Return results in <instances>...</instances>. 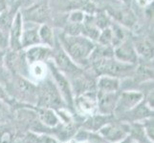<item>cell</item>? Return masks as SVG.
Here are the masks:
<instances>
[{
  "label": "cell",
  "mask_w": 154,
  "mask_h": 143,
  "mask_svg": "<svg viewBox=\"0 0 154 143\" xmlns=\"http://www.w3.org/2000/svg\"><path fill=\"white\" fill-rule=\"evenodd\" d=\"M117 120L118 119H114L111 122L105 124L97 132V134L103 141L109 143H117L124 140L129 136L130 123Z\"/></svg>",
  "instance_id": "7"
},
{
  "label": "cell",
  "mask_w": 154,
  "mask_h": 143,
  "mask_svg": "<svg viewBox=\"0 0 154 143\" xmlns=\"http://www.w3.org/2000/svg\"><path fill=\"white\" fill-rule=\"evenodd\" d=\"M8 48H9L8 36L0 31V51L8 50Z\"/></svg>",
  "instance_id": "29"
},
{
  "label": "cell",
  "mask_w": 154,
  "mask_h": 143,
  "mask_svg": "<svg viewBox=\"0 0 154 143\" xmlns=\"http://www.w3.org/2000/svg\"><path fill=\"white\" fill-rule=\"evenodd\" d=\"M150 116H153V108H151L147 104V102L145 99H143L134 108H132L128 112L120 115L116 119L128 123H134V122H140V121L144 120L147 118H150Z\"/></svg>",
  "instance_id": "13"
},
{
  "label": "cell",
  "mask_w": 154,
  "mask_h": 143,
  "mask_svg": "<svg viewBox=\"0 0 154 143\" xmlns=\"http://www.w3.org/2000/svg\"><path fill=\"white\" fill-rule=\"evenodd\" d=\"M39 39L40 44L53 48L57 41L56 31L51 24H42L39 26Z\"/></svg>",
  "instance_id": "23"
},
{
  "label": "cell",
  "mask_w": 154,
  "mask_h": 143,
  "mask_svg": "<svg viewBox=\"0 0 154 143\" xmlns=\"http://www.w3.org/2000/svg\"><path fill=\"white\" fill-rule=\"evenodd\" d=\"M132 141H133V139L130 136H128L126 137V139H125L124 140H122V141H120V142H117V143H132ZM104 143H109V142H105L104 141Z\"/></svg>",
  "instance_id": "30"
},
{
  "label": "cell",
  "mask_w": 154,
  "mask_h": 143,
  "mask_svg": "<svg viewBox=\"0 0 154 143\" xmlns=\"http://www.w3.org/2000/svg\"><path fill=\"white\" fill-rule=\"evenodd\" d=\"M139 61L153 60V41L147 37L132 39ZM138 61V62H139Z\"/></svg>",
  "instance_id": "19"
},
{
  "label": "cell",
  "mask_w": 154,
  "mask_h": 143,
  "mask_svg": "<svg viewBox=\"0 0 154 143\" xmlns=\"http://www.w3.org/2000/svg\"><path fill=\"white\" fill-rule=\"evenodd\" d=\"M24 21H30L38 25L51 24V9L45 2H38L31 7L20 10Z\"/></svg>",
  "instance_id": "9"
},
{
  "label": "cell",
  "mask_w": 154,
  "mask_h": 143,
  "mask_svg": "<svg viewBox=\"0 0 154 143\" xmlns=\"http://www.w3.org/2000/svg\"><path fill=\"white\" fill-rule=\"evenodd\" d=\"M53 64L56 66L58 71L61 72L63 75H65L67 78H70L73 76H75L79 71H82L83 68L78 66L74 62L69 55L65 52V51L62 49L60 44L58 43L57 40L53 47V57L52 60Z\"/></svg>",
  "instance_id": "8"
},
{
  "label": "cell",
  "mask_w": 154,
  "mask_h": 143,
  "mask_svg": "<svg viewBox=\"0 0 154 143\" xmlns=\"http://www.w3.org/2000/svg\"><path fill=\"white\" fill-rule=\"evenodd\" d=\"M84 17H85V13H84L82 10H73L72 12L68 14L66 21L71 23H76V24H82Z\"/></svg>",
  "instance_id": "28"
},
{
  "label": "cell",
  "mask_w": 154,
  "mask_h": 143,
  "mask_svg": "<svg viewBox=\"0 0 154 143\" xmlns=\"http://www.w3.org/2000/svg\"><path fill=\"white\" fill-rule=\"evenodd\" d=\"M35 114L38 115L39 122L49 129L56 128L61 123L60 116L54 109L35 107Z\"/></svg>",
  "instance_id": "20"
},
{
  "label": "cell",
  "mask_w": 154,
  "mask_h": 143,
  "mask_svg": "<svg viewBox=\"0 0 154 143\" xmlns=\"http://www.w3.org/2000/svg\"><path fill=\"white\" fill-rule=\"evenodd\" d=\"M114 119H116L114 115H102L96 113L93 115L85 118V121L83 122V127L86 132L96 133L102 127L113 121Z\"/></svg>",
  "instance_id": "18"
},
{
  "label": "cell",
  "mask_w": 154,
  "mask_h": 143,
  "mask_svg": "<svg viewBox=\"0 0 154 143\" xmlns=\"http://www.w3.org/2000/svg\"><path fill=\"white\" fill-rule=\"evenodd\" d=\"M47 66H48L49 75L58 92H60L67 109L72 112L74 111V97H75V95H74L70 81L65 75H63L61 72L57 70L52 61L47 62Z\"/></svg>",
  "instance_id": "5"
},
{
  "label": "cell",
  "mask_w": 154,
  "mask_h": 143,
  "mask_svg": "<svg viewBox=\"0 0 154 143\" xmlns=\"http://www.w3.org/2000/svg\"><path fill=\"white\" fill-rule=\"evenodd\" d=\"M15 139V132L9 126L0 125V143H14Z\"/></svg>",
  "instance_id": "25"
},
{
  "label": "cell",
  "mask_w": 154,
  "mask_h": 143,
  "mask_svg": "<svg viewBox=\"0 0 154 143\" xmlns=\"http://www.w3.org/2000/svg\"><path fill=\"white\" fill-rule=\"evenodd\" d=\"M74 111L84 118L98 113L97 91L87 92L74 97Z\"/></svg>",
  "instance_id": "11"
},
{
  "label": "cell",
  "mask_w": 154,
  "mask_h": 143,
  "mask_svg": "<svg viewBox=\"0 0 154 143\" xmlns=\"http://www.w3.org/2000/svg\"><path fill=\"white\" fill-rule=\"evenodd\" d=\"M5 68L10 75H18L29 78L30 64L27 61L24 50H6L4 57Z\"/></svg>",
  "instance_id": "6"
},
{
  "label": "cell",
  "mask_w": 154,
  "mask_h": 143,
  "mask_svg": "<svg viewBox=\"0 0 154 143\" xmlns=\"http://www.w3.org/2000/svg\"><path fill=\"white\" fill-rule=\"evenodd\" d=\"M24 52L29 64L36 62L47 63L48 61H51L53 57V48L42 44L29 47L25 49Z\"/></svg>",
  "instance_id": "15"
},
{
  "label": "cell",
  "mask_w": 154,
  "mask_h": 143,
  "mask_svg": "<svg viewBox=\"0 0 154 143\" xmlns=\"http://www.w3.org/2000/svg\"><path fill=\"white\" fill-rule=\"evenodd\" d=\"M132 143H139V142H137V141H134V140H133V141H132Z\"/></svg>",
  "instance_id": "31"
},
{
  "label": "cell",
  "mask_w": 154,
  "mask_h": 143,
  "mask_svg": "<svg viewBox=\"0 0 154 143\" xmlns=\"http://www.w3.org/2000/svg\"><path fill=\"white\" fill-rule=\"evenodd\" d=\"M23 30V18L21 15L20 10L15 13V16L11 26L9 34H8V42H9V50L19 51L23 50L21 46V35Z\"/></svg>",
  "instance_id": "14"
},
{
  "label": "cell",
  "mask_w": 154,
  "mask_h": 143,
  "mask_svg": "<svg viewBox=\"0 0 154 143\" xmlns=\"http://www.w3.org/2000/svg\"><path fill=\"white\" fill-rule=\"evenodd\" d=\"M144 99V94L138 90H121L118 102L114 111V116L117 118L123 114L134 108Z\"/></svg>",
  "instance_id": "10"
},
{
  "label": "cell",
  "mask_w": 154,
  "mask_h": 143,
  "mask_svg": "<svg viewBox=\"0 0 154 143\" xmlns=\"http://www.w3.org/2000/svg\"><path fill=\"white\" fill-rule=\"evenodd\" d=\"M35 107L54 110L67 108L50 75L38 83V100Z\"/></svg>",
  "instance_id": "4"
},
{
  "label": "cell",
  "mask_w": 154,
  "mask_h": 143,
  "mask_svg": "<svg viewBox=\"0 0 154 143\" xmlns=\"http://www.w3.org/2000/svg\"><path fill=\"white\" fill-rule=\"evenodd\" d=\"M119 92L113 93H98L97 105L98 113L102 115H113L119 98Z\"/></svg>",
  "instance_id": "17"
},
{
  "label": "cell",
  "mask_w": 154,
  "mask_h": 143,
  "mask_svg": "<svg viewBox=\"0 0 154 143\" xmlns=\"http://www.w3.org/2000/svg\"><path fill=\"white\" fill-rule=\"evenodd\" d=\"M11 106L9 103L5 102L4 100L0 99V123L7 122L10 119L12 112H11Z\"/></svg>",
  "instance_id": "27"
},
{
  "label": "cell",
  "mask_w": 154,
  "mask_h": 143,
  "mask_svg": "<svg viewBox=\"0 0 154 143\" xmlns=\"http://www.w3.org/2000/svg\"><path fill=\"white\" fill-rule=\"evenodd\" d=\"M56 37L69 57L82 68H88L89 56L96 42L82 34L69 35L61 30L56 31Z\"/></svg>",
  "instance_id": "1"
},
{
  "label": "cell",
  "mask_w": 154,
  "mask_h": 143,
  "mask_svg": "<svg viewBox=\"0 0 154 143\" xmlns=\"http://www.w3.org/2000/svg\"><path fill=\"white\" fill-rule=\"evenodd\" d=\"M96 43H99L100 45H104V46L113 47L112 46V44H113V34H112V30H111L110 26L107 28H104L103 30H100Z\"/></svg>",
  "instance_id": "24"
},
{
  "label": "cell",
  "mask_w": 154,
  "mask_h": 143,
  "mask_svg": "<svg viewBox=\"0 0 154 143\" xmlns=\"http://www.w3.org/2000/svg\"><path fill=\"white\" fill-rule=\"evenodd\" d=\"M6 91L15 102L35 106L38 100V84L18 75H10Z\"/></svg>",
  "instance_id": "2"
},
{
  "label": "cell",
  "mask_w": 154,
  "mask_h": 143,
  "mask_svg": "<svg viewBox=\"0 0 154 143\" xmlns=\"http://www.w3.org/2000/svg\"><path fill=\"white\" fill-rule=\"evenodd\" d=\"M39 26L38 24L23 20V30L21 35V46L25 50L29 47L40 44L39 39Z\"/></svg>",
  "instance_id": "16"
},
{
  "label": "cell",
  "mask_w": 154,
  "mask_h": 143,
  "mask_svg": "<svg viewBox=\"0 0 154 143\" xmlns=\"http://www.w3.org/2000/svg\"><path fill=\"white\" fill-rule=\"evenodd\" d=\"M140 123L143 127L144 133L147 139L153 143V137H154V124H153V116L147 118L144 120L140 121Z\"/></svg>",
  "instance_id": "26"
},
{
  "label": "cell",
  "mask_w": 154,
  "mask_h": 143,
  "mask_svg": "<svg viewBox=\"0 0 154 143\" xmlns=\"http://www.w3.org/2000/svg\"><path fill=\"white\" fill-rule=\"evenodd\" d=\"M49 75V70L47 63L36 62L30 64L29 68V79L38 84V82L45 79Z\"/></svg>",
  "instance_id": "22"
},
{
  "label": "cell",
  "mask_w": 154,
  "mask_h": 143,
  "mask_svg": "<svg viewBox=\"0 0 154 143\" xmlns=\"http://www.w3.org/2000/svg\"><path fill=\"white\" fill-rule=\"evenodd\" d=\"M136 65L137 64H128V63L119 61L112 56L95 61L89 64L88 68L97 77L99 76H108L117 77L122 80L133 75Z\"/></svg>",
  "instance_id": "3"
},
{
  "label": "cell",
  "mask_w": 154,
  "mask_h": 143,
  "mask_svg": "<svg viewBox=\"0 0 154 143\" xmlns=\"http://www.w3.org/2000/svg\"><path fill=\"white\" fill-rule=\"evenodd\" d=\"M96 91L98 93L119 92L121 91V79L108 76H99L96 81Z\"/></svg>",
  "instance_id": "21"
},
{
  "label": "cell",
  "mask_w": 154,
  "mask_h": 143,
  "mask_svg": "<svg viewBox=\"0 0 154 143\" xmlns=\"http://www.w3.org/2000/svg\"><path fill=\"white\" fill-rule=\"evenodd\" d=\"M113 56L119 61L128 64H137L139 61L133 41L132 38L129 37H126L124 41L113 48Z\"/></svg>",
  "instance_id": "12"
}]
</instances>
